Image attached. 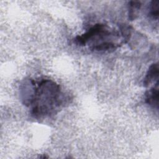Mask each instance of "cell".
<instances>
[{
    "instance_id": "3957f363",
    "label": "cell",
    "mask_w": 159,
    "mask_h": 159,
    "mask_svg": "<svg viewBox=\"0 0 159 159\" xmlns=\"http://www.w3.org/2000/svg\"><path fill=\"white\" fill-rule=\"evenodd\" d=\"M145 102L155 109H158V81H157L155 85L145 93Z\"/></svg>"
},
{
    "instance_id": "6da1fadb",
    "label": "cell",
    "mask_w": 159,
    "mask_h": 159,
    "mask_svg": "<svg viewBox=\"0 0 159 159\" xmlns=\"http://www.w3.org/2000/svg\"><path fill=\"white\" fill-rule=\"evenodd\" d=\"M65 102V94L60 86L50 79H42L37 86L34 81L31 98L27 104L31 106V116L39 119L54 115Z\"/></svg>"
},
{
    "instance_id": "5b68a950",
    "label": "cell",
    "mask_w": 159,
    "mask_h": 159,
    "mask_svg": "<svg viewBox=\"0 0 159 159\" xmlns=\"http://www.w3.org/2000/svg\"><path fill=\"white\" fill-rule=\"evenodd\" d=\"M119 45L116 43H114L111 41H104L100 42L99 43L92 45L91 48L93 50L98 52H102V51H109L111 50H115Z\"/></svg>"
},
{
    "instance_id": "52a82bcc",
    "label": "cell",
    "mask_w": 159,
    "mask_h": 159,
    "mask_svg": "<svg viewBox=\"0 0 159 159\" xmlns=\"http://www.w3.org/2000/svg\"><path fill=\"white\" fill-rule=\"evenodd\" d=\"M149 16L155 20H158V1H153L151 2L150 6Z\"/></svg>"
},
{
    "instance_id": "277c9868",
    "label": "cell",
    "mask_w": 159,
    "mask_h": 159,
    "mask_svg": "<svg viewBox=\"0 0 159 159\" xmlns=\"http://www.w3.org/2000/svg\"><path fill=\"white\" fill-rule=\"evenodd\" d=\"M158 74H159V68L158 63H153L148 68V71L145 75V76L143 78V84L145 87H148L153 81H158Z\"/></svg>"
},
{
    "instance_id": "7a4b0ae2",
    "label": "cell",
    "mask_w": 159,
    "mask_h": 159,
    "mask_svg": "<svg viewBox=\"0 0 159 159\" xmlns=\"http://www.w3.org/2000/svg\"><path fill=\"white\" fill-rule=\"evenodd\" d=\"M112 35H116L112 32H110L107 29V27L104 24H96L91 27L86 32L83 34L81 35H78L74 39V42L79 46H84L89 42L94 39L98 38L103 39L104 38L110 37Z\"/></svg>"
},
{
    "instance_id": "8992f818",
    "label": "cell",
    "mask_w": 159,
    "mask_h": 159,
    "mask_svg": "<svg viewBox=\"0 0 159 159\" xmlns=\"http://www.w3.org/2000/svg\"><path fill=\"white\" fill-rule=\"evenodd\" d=\"M142 4L140 1H130L128 6V17L130 20H135L139 14L141 8Z\"/></svg>"
}]
</instances>
